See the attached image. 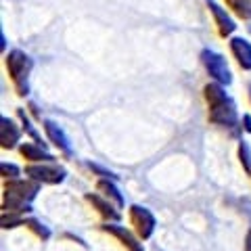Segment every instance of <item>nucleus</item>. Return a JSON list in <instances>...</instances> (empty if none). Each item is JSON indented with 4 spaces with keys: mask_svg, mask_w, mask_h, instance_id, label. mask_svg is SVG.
<instances>
[{
    "mask_svg": "<svg viewBox=\"0 0 251 251\" xmlns=\"http://www.w3.org/2000/svg\"><path fill=\"white\" fill-rule=\"evenodd\" d=\"M97 191H99V195H103L105 199L111 201L117 209H122L126 205V199H124V195L120 193V188H117L115 180H99Z\"/></svg>",
    "mask_w": 251,
    "mask_h": 251,
    "instance_id": "4468645a",
    "label": "nucleus"
},
{
    "mask_svg": "<svg viewBox=\"0 0 251 251\" xmlns=\"http://www.w3.org/2000/svg\"><path fill=\"white\" fill-rule=\"evenodd\" d=\"M25 176L38 184H61L67 178V170L57 163H29L25 166Z\"/></svg>",
    "mask_w": 251,
    "mask_h": 251,
    "instance_id": "39448f33",
    "label": "nucleus"
},
{
    "mask_svg": "<svg viewBox=\"0 0 251 251\" xmlns=\"http://www.w3.org/2000/svg\"><path fill=\"white\" fill-rule=\"evenodd\" d=\"M243 128H245L247 134H251V115L249 113L243 115Z\"/></svg>",
    "mask_w": 251,
    "mask_h": 251,
    "instance_id": "4be33fe9",
    "label": "nucleus"
},
{
    "mask_svg": "<svg viewBox=\"0 0 251 251\" xmlns=\"http://www.w3.org/2000/svg\"><path fill=\"white\" fill-rule=\"evenodd\" d=\"M226 4L237 17L251 21V0H226Z\"/></svg>",
    "mask_w": 251,
    "mask_h": 251,
    "instance_id": "dca6fc26",
    "label": "nucleus"
},
{
    "mask_svg": "<svg viewBox=\"0 0 251 251\" xmlns=\"http://www.w3.org/2000/svg\"><path fill=\"white\" fill-rule=\"evenodd\" d=\"M4 63H6V72L11 75L15 90H17L19 97H25L29 92V74H31V69H34V59H31L27 52L13 49L6 52Z\"/></svg>",
    "mask_w": 251,
    "mask_h": 251,
    "instance_id": "7ed1b4c3",
    "label": "nucleus"
},
{
    "mask_svg": "<svg viewBox=\"0 0 251 251\" xmlns=\"http://www.w3.org/2000/svg\"><path fill=\"white\" fill-rule=\"evenodd\" d=\"M17 226H25V218L15 216V214H2V228H17Z\"/></svg>",
    "mask_w": 251,
    "mask_h": 251,
    "instance_id": "aec40b11",
    "label": "nucleus"
},
{
    "mask_svg": "<svg viewBox=\"0 0 251 251\" xmlns=\"http://www.w3.org/2000/svg\"><path fill=\"white\" fill-rule=\"evenodd\" d=\"M25 226H27V228L34 232L40 241H49V239H50V234H52L49 226L42 224L40 220H36V218H25Z\"/></svg>",
    "mask_w": 251,
    "mask_h": 251,
    "instance_id": "f3484780",
    "label": "nucleus"
},
{
    "mask_svg": "<svg viewBox=\"0 0 251 251\" xmlns=\"http://www.w3.org/2000/svg\"><path fill=\"white\" fill-rule=\"evenodd\" d=\"M88 168L92 172H97V174L100 176V180H115L117 176L113 174V172H109V170H103V168H99V166H94V163H88Z\"/></svg>",
    "mask_w": 251,
    "mask_h": 251,
    "instance_id": "412c9836",
    "label": "nucleus"
},
{
    "mask_svg": "<svg viewBox=\"0 0 251 251\" xmlns=\"http://www.w3.org/2000/svg\"><path fill=\"white\" fill-rule=\"evenodd\" d=\"M205 2H207L211 15H214V19H216L218 34L222 36V38L232 36V34H234V29H237V23H234V19H232L230 15L222 9V6H220V4L216 2V0H205Z\"/></svg>",
    "mask_w": 251,
    "mask_h": 251,
    "instance_id": "1a4fd4ad",
    "label": "nucleus"
},
{
    "mask_svg": "<svg viewBox=\"0 0 251 251\" xmlns=\"http://www.w3.org/2000/svg\"><path fill=\"white\" fill-rule=\"evenodd\" d=\"M42 128H44V132H46V138H49L61 153L72 155V145H69V138H67V134H65V130H63L57 122L44 120V122H42Z\"/></svg>",
    "mask_w": 251,
    "mask_h": 251,
    "instance_id": "9d476101",
    "label": "nucleus"
},
{
    "mask_svg": "<svg viewBox=\"0 0 251 251\" xmlns=\"http://www.w3.org/2000/svg\"><path fill=\"white\" fill-rule=\"evenodd\" d=\"M249 99H251V86H249Z\"/></svg>",
    "mask_w": 251,
    "mask_h": 251,
    "instance_id": "b1692460",
    "label": "nucleus"
},
{
    "mask_svg": "<svg viewBox=\"0 0 251 251\" xmlns=\"http://www.w3.org/2000/svg\"><path fill=\"white\" fill-rule=\"evenodd\" d=\"M86 201H88L90 205L107 220V222H120V220H122V211L117 209L109 199H105L103 195H99V193H88V195H86Z\"/></svg>",
    "mask_w": 251,
    "mask_h": 251,
    "instance_id": "6e6552de",
    "label": "nucleus"
},
{
    "mask_svg": "<svg viewBox=\"0 0 251 251\" xmlns=\"http://www.w3.org/2000/svg\"><path fill=\"white\" fill-rule=\"evenodd\" d=\"M21 157H25L29 163H54V155H50L44 147L36 143H23L19 145Z\"/></svg>",
    "mask_w": 251,
    "mask_h": 251,
    "instance_id": "ddd939ff",
    "label": "nucleus"
},
{
    "mask_svg": "<svg viewBox=\"0 0 251 251\" xmlns=\"http://www.w3.org/2000/svg\"><path fill=\"white\" fill-rule=\"evenodd\" d=\"M100 230L107 232V234H111V237H115L128 251H145L140 239L136 237L134 232H130L126 226H122V224H117V222H105V224H100Z\"/></svg>",
    "mask_w": 251,
    "mask_h": 251,
    "instance_id": "0eeeda50",
    "label": "nucleus"
},
{
    "mask_svg": "<svg viewBox=\"0 0 251 251\" xmlns=\"http://www.w3.org/2000/svg\"><path fill=\"white\" fill-rule=\"evenodd\" d=\"M0 172H2L4 182H6V180H17L21 176V168L15 166V163H6V161L0 163Z\"/></svg>",
    "mask_w": 251,
    "mask_h": 251,
    "instance_id": "6ab92c4d",
    "label": "nucleus"
},
{
    "mask_svg": "<svg viewBox=\"0 0 251 251\" xmlns=\"http://www.w3.org/2000/svg\"><path fill=\"white\" fill-rule=\"evenodd\" d=\"M203 94H205V100L209 105V122L220 126V128H237L239 124L237 105H234L232 97L226 94L224 86L211 82L203 88Z\"/></svg>",
    "mask_w": 251,
    "mask_h": 251,
    "instance_id": "f257e3e1",
    "label": "nucleus"
},
{
    "mask_svg": "<svg viewBox=\"0 0 251 251\" xmlns=\"http://www.w3.org/2000/svg\"><path fill=\"white\" fill-rule=\"evenodd\" d=\"M245 251H251V228L245 234Z\"/></svg>",
    "mask_w": 251,
    "mask_h": 251,
    "instance_id": "5701e85b",
    "label": "nucleus"
},
{
    "mask_svg": "<svg viewBox=\"0 0 251 251\" xmlns=\"http://www.w3.org/2000/svg\"><path fill=\"white\" fill-rule=\"evenodd\" d=\"M130 222L134 226V232L140 241H147L153 237L155 232V216L151 214V209H147L143 205H130Z\"/></svg>",
    "mask_w": 251,
    "mask_h": 251,
    "instance_id": "423d86ee",
    "label": "nucleus"
},
{
    "mask_svg": "<svg viewBox=\"0 0 251 251\" xmlns=\"http://www.w3.org/2000/svg\"><path fill=\"white\" fill-rule=\"evenodd\" d=\"M230 50L239 63V67L245 69V72H251V42H247L245 38L234 36L230 38Z\"/></svg>",
    "mask_w": 251,
    "mask_h": 251,
    "instance_id": "f8f14e48",
    "label": "nucleus"
},
{
    "mask_svg": "<svg viewBox=\"0 0 251 251\" xmlns=\"http://www.w3.org/2000/svg\"><path fill=\"white\" fill-rule=\"evenodd\" d=\"M40 193V184L34 180H6L2 191V214L23 216L31 211V201Z\"/></svg>",
    "mask_w": 251,
    "mask_h": 251,
    "instance_id": "f03ea898",
    "label": "nucleus"
},
{
    "mask_svg": "<svg viewBox=\"0 0 251 251\" xmlns=\"http://www.w3.org/2000/svg\"><path fill=\"white\" fill-rule=\"evenodd\" d=\"M201 63H203V67L207 69V74L211 75V80H214L216 84L230 86L232 74H230L228 63H226V59L222 57V54H218L211 49H203L201 50Z\"/></svg>",
    "mask_w": 251,
    "mask_h": 251,
    "instance_id": "20e7f679",
    "label": "nucleus"
},
{
    "mask_svg": "<svg viewBox=\"0 0 251 251\" xmlns=\"http://www.w3.org/2000/svg\"><path fill=\"white\" fill-rule=\"evenodd\" d=\"M21 140V130L11 117H0V147L2 149H15Z\"/></svg>",
    "mask_w": 251,
    "mask_h": 251,
    "instance_id": "9b49d317",
    "label": "nucleus"
},
{
    "mask_svg": "<svg viewBox=\"0 0 251 251\" xmlns=\"http://www.w3.org/2000/svg\"><path fill=\"white\" fill-rule=\"evenodd\" d=\"M239 159H241V166L243 170L247 172V176H251V149L245 140L239 143Z\"/></svg>",
    "mask_w": 251,
    "mask_h": 251,
    "instance_id": "a211bd4d",
    "label": "nucleus"
},
{
    "mask_svg": "<svg viewBox=\"0 0 251 251\" xmlns=\"http://www.w3.org/2000/svg\"><path fill=\"white\" fill-rule=\"evenodd\" d=\"M17 117H19V122H21V126H23V132L34 140L36 145H40V147H44V143H42V138H40V134H38V130L34 128V124L29 122V117H27V113L23 111V109H17ZM46 149V147H44Z\"/></svg>",
    "mask_w": 251,
    "mask_h": 251,
    "instance_id": "2eb2a0df",
    "label": "nucleus"
}]
</instances>
